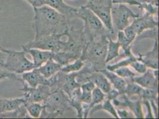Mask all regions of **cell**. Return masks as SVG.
<instances>
[{
  "mask_svg": "<svg viewBox=\"0 0 159 119\" xmlns=\"http://www.w3.org/2000/svg\"><path fill=\"white\" fill-rule=\"evenodd\" d=\"M100 110H103L104 111H106L107 112H109L115 118L119 119V117L116 112V109L115 107V106L113 105L111 101L109 99H105L101 104L93 107L89 112V115H92L94 112Z\"/></svg>",
  "mask_w": 159,
  "mask_h": 119,
  "instance_id": "23",
  "label": "cell"
},
{
  "mask_svg": "<svg viewBox=\"0 0 159 119\" xmlns=\"http://www.w3.org/2000/svg\"><path fill=\"white\" fill-rule=\"evenodd\" d=\"M108 36H100L98 40L95 41L94 40L87 42L83 46L80 57L84 63H87V67L84 69L87 73L100 71L106 67Z\"/></svg>",
  "mask_w": 159,
  "mask_h": 119,
  "instance_id": "2",
  "label": "cell"
},
{
  "mask_svg": "<svg viewBox=\"0 0 159 119\" xmlns=\"http://www.w3.org/2000/svg\"><path fill=\"white\" fill-rule=\"evenodd\" d=\"M33 8L41 7L45 5V0H25Z\"/></svg>",
  "mask_w": 159,
  "mask_h": 119,
  "instance_id": "41",
  "label": "cell"
},
{
  "mask_svg": "<svg viewBox=\"0 0 159 119\" xmlns=\"http://www.w3.org/2000/svg\"><path fill=\"white\" fill-rule=\"evenodd\" d=\"M21 82H24L28 86L32 88H35L39 85L50 86L49 79L45 78L36 68L22 73L21 74Z\"/></svg>",
  "mask_w": 159,
  "mask_h": 119,
  "instance_id": "13",
  "label": "cell"
},
{
  "mask_svg": "<svg viewBox=\"0 0 159 119\" xmlns=\"http://www.w3.org/2000/svg\"><path fill=\"white\" fill-rule=\"evenodd\" d=\"M23 88L20 91L23 93V97L26 101L37 102L43 104L52 92L51 87L45 85H39L35 88L30 87L22 82Z\"/></svg>",
  "mask_w": 159,
  "mask_h": 119,
  "instance_id": "9",
  "label": "cell"
},
{
  "mask_svg": "<svg viewBox=\"0 0 159 119\" xmlns=\"http://www.w3.org/2000/svg\"><path fill=\"white\" fill-rule=\"evenodd\" d=\"M76 17L83 20L84 23V32L88 36L89 41L94 40L98 36H110L107 33H111L99 18L89 8L84 6L78 8Z\"/></svg>",
  "mask_w": 159,
  "mask_h": 119,
  "instance_id": "5",
  "label": "cell"
},
{
  "mask_svg": "<svg viewBox=\"0 0 159 119\" xmlns=\"http://www.w3.org/2000/svg\"><path fill=\"white\" fill-rule=\"evenodd\" d=\"M89 74V76L84 78V79L92 82L95 86L99 88L105 93L106 94L112 89V85L109 80L99 71L93 72Z\"/></svg>",
  "mask_w": 159,
  "mask_h": 119,
  "instance_id": "17",
  "label": "cell"
},
{
  "mask_svg": "<svg viewBox=\"0 0 159 119\" xmlns=\"http://www.w3.org/2000/svg\"><path fill=\"white\" fill-rule=\"evenodd\" d=\"M120 95V93L118 90L114 89H111L108 93L106 94V99H109L112 101L113 99L117 98L119 95Z\"/></svg>",
  "mask_w": 159,
  "mask_h": 119,
  "instance_id": "40",
  "label": "cell"
},
{
  "mask_svg": "<svg viewBox=\"0 0 159 119\" xmlns=\"http://www.w3.org/2000/svg\"><path fill=\"white\" fill-rule=\"evenodd\" d=\"M23 104L25 106L27 112L31 118H40L41 113L43 109V106L42 104L37 102H30L25 101Z\"/></svg>",
  "mask_w": 159,
  "mask_h": 119,
  "instance_id": "28",
  "label": "cell"
},
{
  "mask_svg": "<svg viewBox=\"0 0 159 119\" xmlns=\"http://www.w3.org/2000/svg\"><path fill=\"white\" fill-rule=\"evenodd\" d=\"M125 80L126 81V85L122 93L125 94L128 97H131L134 95H138L139 97L143 88L130 79Z\"/></svg>",
  "mask_w": 159,
  "mask_h": 119,
  "instance_id": "31",
  "label": "cell"
},
{
  "mask_svg": "<svg viewBox=\"0 0 159 119\" xmlns=\"http://www.w3.org/2000/svg\"><path fill=\"white\" fill-rule=\"evenodd\" d=\"M106 98V93H103L99 88L95 86L92 93V99L89 104H83V118L86 119L89 115L91 108L96 105L101 104Z\"/></svg>",
  "mask_w": 159,
  "mask_h": 119,
  "instance_id": "18",
  "label": "cell"
},
{
  "mask_svg": "<svg viewBox=\"0 0 159 119\" xmlns=\"http://www.w3.org/2000/svg\"><path fill=\"white\" fill-rule=\"evenodd\" d=\"M6 79L21 82V77H19L18 74L11 73L0 67V82Z\"/></svg>",
  "mask_w": 159,
  "mask_h": 119,
  "instance_id": "36",
  "label": "cell"
},
{
  "mask_svg": "<svg viewBox=\"0 0 159 119\" xmlns=\"http://www.w3.org/2000/svg\"><path fill=\"white\" fill-rule=\"evenodd\" d=\"M116 112H117L119 118H120V119L132 118L129 112L125 109H122V110L116 109Z\"/></svg>",
  "mask_w": 159,
  "mask_h": 119,
  "instance_id": "42",
  "label": "cell"
},
{
  "mask_svg": "<svg viewBox=\"0 0 159 119\" xmlns=\"http://www.w3.org/2000/svg\"><path fill=\"white\" fill-rule=\"evenodd\" d=\"M159 89L152 88H143L139 98L141 99L154 100L157 102L158 101Z\"/></svg>",
  "mask_w": 159,
  "mask_h": 119,
  "instance_id": "33",
  "label": "cell"
},
{
  "mask_svg": "<svg viewBox=\"0 0 159 119\" xmlns=\"http://www.w3.org/2000/svg\"><path fill=\"white\" fill-rule=\"evenodd\" d=\"M126 57L125 59L122 60L121 61H120L115 64L107 65L105 68L108 70L113 72V70H116V69L120 67L129 66L130 64L133 62L136 61V60H138V57H135L133 54H131V55H129L128 57Z\"/></svg>",
  "mask_w": 159,
  "mask_h": 119,
  "instance_id": "32",
  "label": "cell"
},
{
  "mask_svg": "<svg viewBox=\"0 0 159 119\" xmlns=\"http://www.w3.org/2000/svg\"><path fill=\"white\" fill-rule=\"evenodd\" d=\"M108 44L106 52V63H107L119 56L120 45L118 41H114L111 36L107 37Z\"/></svg>",
  "mask_w": 159,
  "mask_h": 119,
  "instance_id": "24",
  "label": "cell"
},
{
  "mask_svg": "<svg viewBox=\"0 0 159 119\" xmlns=\"http://www.w3.org/2000/svg\"><path fill=\"white\" fill-rule=\"evenodd\" d=\"M45 5L52 8L67 18L76 17L78 8L68 5L64 0H45Z\"/></svg>",
  "mask_w": 159,
  "mask_h": 119,
  "instance_id": "14",
  "label": "cell"
},
{
  "mask_svg": "<svg viewBox=\"0 0 159 119\" xmlns=\"http://www.w3.org/2000/svg\"><path fill=\"white\" fill-rule=\"evenodd\" d=\"M158 40H155L152 50L146 54H139L138 60L143 63L147 68L159 69Z\"/></svg>",
  "mask_w": 159,
  "mask_h": 119,
  "instance_id": "12",
  "label": "cell"
},
{
  "mask_svg": "<svg viewBox=\"0 0 159 119\" xmlns=\"http://www.w3.org/2000/svg\"><path fill=\"white\" fill-rule=\"evenodd\" d=\"M137 37L138 40L143 38H152L154 40H158V27L147 29Z\"/></svg>",
  "mask_w": 159,
  "mask_h": 119,
  "instance_id": "35",
  "label": "cell"
},
{
  "mask_svg": "<svg viewBox=\"0 0 159 119\" xmlns=\"http://www.w3.org/2000/svg\"><path fill=\"white\" fill-rule=\"evenodd\" d=\"M113 4H128L131 6H137L139 7H141V2L138 0H112Z\"/></svg>",
  "mask_w": 159,
  "mask_h": 119,
  "instance_id": "38",
  "label": "cell"
},
{
  "mask_svg": "<svg viewBox=\"0 0 159 119\" xmlns=\"http://www.w3.org/2000/svg\"><path fill=\"white\" fill-rule=\"evenodd\" d=\"M142 104H143L144 106H146L147 112V115H146V117H144V118H147V119L154 118L153 112H152V108L150 101L147 99H142Z\"/></svg>",
  "mask_w": 159,
  "mask_h": 119,
  "instance_id": "39",
  "label": "cell"
},
{
  "mask_svg": "<svg viewBox=\"0 0 159 119\" xmlns=\"http://www.w3.org/2000/svg\"><path fill=\"white\" fill-rule=\"evenodd\" d=\"M27 54H30L33 59V64L34 68H38L48 60L53 58V52L43 50L38 48H29L22 49Z\"/></svg>",
  "mask_w": 159,
  "mask_h": 119,
  "instance_id": "16",
  "label": "cell"
},
{
  "mask_svg": "<svg viewBox=\"0 0 159 119\" xmlns=\"http://www.w3.org/2000/svg\"><path fill=\"white\" fill-rule=\"evenodd\" d=\"M130 80L143 88H152L159 89V79L155 77L153 70H152L151 69H147L146 72L142 74L141 76L137 77L134 76Z\"/></svg>",
  "mask_w": 159,
  "mask_h": 119,
  "instance_id": "15",
  "label": "cell"
},
{
  "mask_svg": "<svg viewBox=\"0 0 159 119\" xmlns=\"http://www.w3.org/2000/svg\"><path fill=\"white\" fill-rule=\"evenodd\" d=\"M154 16L152 14L145 13L143 16L134 19L132 23L128 27L137 36L147 29L159 26V21L154 19Z\"/></svg>",
  "mask_w": 159,
  "mask_h": 119,
  "instance_id": "11",
  "label": "cell"
},
{
  "mask_svg": "<svg viewBox=\"0 0 159 119\" xmlns=\"http://www.w3.org/2000/svg\"><path fill=\"white\" fill-rule=\"evenodd\" d=\"M33 11L34 40L53 34L63 33L69 29L68 18L47 5L33 8Z\"/></svg>",
  "mask_w": 159,
  "mask_h": 119,
  "instance_id": "1",
  "label": "cell"
},
{
  "mask_svg": "<svg viewBox=\"0 0 159 119\" xmlns=\"http://www.w3.org/2000/svg\"><path fill=\"white\" fill-rule=\"evenodd\" d=\"M61 67L62 66L60 63L51 59L48 60L41 66L36 69L45 78L48 79L60 71Z\"/></svg>",
  "mask_w": 159,
  "mask_h": 119,
  "instance_id": "19",
  "label": "cell"
},
{
  "mask_svg": "<svg viewBox=\"0 0 159 119\" xmlns=\"http://www.w3.org/2000/svg\"><path fill=\"white\" fill-rule=\"evenodd\" d=\"M0 118H31L27 112L26 108L24 104L21 105L19 108L14 110L13 111L4 112L0 114Z\"/></svg>",
  "mask_w": 159,
  "mask_h": 119,
  "instance_id": "27",
  "label": "cell"
},
{
  "mask_svg": "<svg viewBox=\"0 0 159 119\" xmlns=\"http://www.w3.org/2000/svg\"><path fill=\"white\" fill-rule=\"evenodd\" d=\"M112 104L116 107H126L133 112L134 117L137 119H143L144 116L142 108V99L139 98L137 101H131L129 97L124 93H122L116 99H113Z\"/></svg>",
  "mask_w": 159,
  "mask_h": 119,
  "instance_id": "10",
  "label": "cell"
},
{
  "mask_svg": "<svg viewBox=\"0 0 159 119\" xmlns=\"http://www.w3.org/2000/svg\"><path fill=\"white\" fill-rule=\"evenodd\" d=\"M112 0H91L84 6L89 8L102 21L106 29L113 33L115 31L113 27L111 18V8L112 7Z\"/></svg>",
  "mask_w": 159,
  "mask_h": 119,
  "instance_id": "7",
  "label": "cell"
},
{
  "mask_svg": "<svg viewBox=\"0 0 159 119\" xmlns=\"http://www.w3.org/2000/svg\"><path fill=\"white\" fill-rule=\"evenodd\" d=\"M113 72L125 80L131 79L136 75L128 66L120 67Z\"/></svg>",
  "mask_w": 159,
  "mask_h": 119,
  "instance_id": "34",
  "label": "cell"
},
{
  "mask_svg": "<svg viewBox=\"0 0 159 119\" xmlns=\"http://www.w3.org/2000/svg\"><path fill=\"white\" fill-rule=\"evenodd\" d=\"M141 4V9L145 10L147 13L150 14L152 15L158 14V8H159V0H138Z\"/></svg>",
  "mask_w": 159,
  "mask_h": 119,
  "instance_id": "29",
  "label": "cell"
},
{
  "mask_svg": "<svg viewBox=\"0 0 159 119\" xmlns=\"http://www.w3.org/2000/svg\"><path fill=\"white\" fill-rule=\"evenodd\" d=\"M69 29L61 33H56L51 35L43 36L38 40H34L25 45H22V49L38 48L43 50H48L53 53L61 51H74L80 53L81 50L77 46V43L73 38L70 32L68 34L67 40H63L62 38L66 35Z\"/></svg>",
  "mask_w": 159,
  "mask_h": 119,
  "instance_id": "3",
  "label": "cell"
},
{
  "mask_svg": "<svg viewBox=\"0 0 159 119\" xmlns=\"http://www.w3.org/2000/svg\"><path fill=\"white\" fill-rule=\"evenodd\" d=\"M25 102V99L22 97L21 98H15L10 99L0 98V114L4 112L13 111L19 108Z\"/></svg>",
  "mask_w": 159,
  "mask_h": 119,
  "instance_id": "21",
  "label": "cell"
},
{
  "mask_svg": "<svg viewBox=\"0 0 159 119\" xmlns=\"http://www.w3.org/2000/svg\"><path fill=\"white\" fill-rule=\"evenodd\" d=\"M139 14L135 13L126 4H117L112 5L111 8V18L114 31H123L128 26L129 20L139 17Z\"/></svg>",
  "mask_w": 159,
  "mask_h": 119,
  "instance_id": "8",
  "label": "cell"
},
{
  "mask_svg": "<svg viewBox=\"0 0 159 119\" xmlns=\"http://www.w3.org/2000/svg\"><path fill=\"white\" fill-rule=\"evenodd\" d=\"M89 1H91V0H89Z\"/></svg>",
  "mask_w": 159,
  "mask_h": 119,
  "instance_id": "45",
  "label": "cell"
},
{
  "mask_svg": "<svg viewBox=\"0 0 159 119\" xmlns=\"http://www.w3.org/2000/svg\"><path fill=\"white\" fill-rule=\"evenodd\" d=\"M42 105L43 109L40 118L57 117L71 107L69 97L62 89L52 91Z\"/></svg>",
  "mask_w": 159,
  "mask_h": 119,
  "instance_id": "4",
  "label": "cell"
},
{
  "mask_svg": "<svg viewBox=\"0 0 159 119\" xmlns=\"http://www.w3.org/2000/svg\"><path fill=\"white\" fill-rule=\"evenodd\" d=\"M7 53L6 58L2 68L16 74H21L34 69L33 62L27 58V53L22 50L16 51L4 48Z\"/></svg>",
  "mask_w": 159,
  "mask_h": 119,
  "instance_id": "6",
  "label": "cell"
},
{
  "mask_svg": "<svg viewBox=\"0 0 159 119\" xmlns=\"http://www.w3.org/2000/svg\"><path fill=\"white\" fill-rule=\"evenodd\" d=\"M7 53L4 50V48L0 46V67H2L4 63L5 60L6 58Z\"/></svg>",
  "mask_w": 159,
  "mask_h": 119,
  "instance_id": "43",
  "label": "cell"
},
{
  "mask_svg": "<svg viewBox=\"0 0 159 119\" xmlns=\"http://www.w3.org/2000/svg\"><path fill=\"white\" fill-rule=\"evenodd\" d=\"M129 66L131 67L134 69L135 71H136L137 73L139 74H143L145 73L147 70V67L146 65L143 63L139 61V60H136L133 62Z\"/></svg>",
  "mask_w": 159,
  "mask_h": 119,
  "instance_id": "37",
  "label": "cell"
},
{
  "mask_svg": "<svg viewBox=\"0 0 159 119\" xmlns=\"http://www.w3.org/2000/svg\"><path fill=\"white\" fill-rule=\"evenodd\" d=\"M99 72L106 76L114 88L119 91L121 94L126 85L125 79L120 77L113 72L108 70L106 68L100 70Z\"/></svg>",
  "mask_w": 159,
  "mask_h": 119,
  "instance_id": "20",
  "label": "cell"
},
{
  "mask_svg": "<svg viewBox=\"0 0 159 119\" xmlns=\"http://www.w3.org/2000/svg\"><path fill=\"white\" fill-rule=\"evenodd\" d=\"M85 66L84 61L80 57L75 60V61L72 63H68L65 66L61 67L60 71L65 73H74L78 72Z\"/></svg>",
  "mask_w": 159,
  "mask_h": 119,
  "instance_id": "30",
  "label": "cell"
},
{
  "mask_svg": "<svg viewBox=\"0 0 159 119\" xmlns=\"http://www.w3.org/2000/svg\"><path fill=\"white\" fill-rule=\"evenodd\" d=\"M95 85L92 82L87 81V82L80 85V98L83 104H89L92 99V93Z\"/></svg>",
  "mask_w": 159,
  "mask_h": 119,
  "instance_id": "25",
  "label": "cell"
},
{
  "mask_svg": "<svg viewBox=\"0 0 159 119\" xmlns=\"http://www.w3.org/2000/svg\"><path fill=\"white\" fill-rule=\"evenodd\" d=\"M80 93L81 89L80 87L75 89L71 96L70 97V105L71 107L74 108L77 112V117L83 118V104L81 98H80Z\"/></svg>",
  "mask_w": 159,
  "mask_h": 119,
  "instance_id": "22",
  "label": "cell"
},
{
  "mask_svg": "<svg viewBox=\"0 0 159 119\" xmlns=\"http://www.w3.org/2000/svg\"><path fill=\"white\" fill-rule=\"evenodd\" d=\"M1 10H2V7H0V12H1Z\"/></svg>",
  "mask_w": 159,
  "mask_h": 119,
  "instance_id": "44",
  "label": "cell"
},
{
  "mask_svg": "<svg viewBox=\"0 0 159 119\" xmlns=\"http://www.w3.org/2000/svg\"><path fill=\"white\" fill-rule=\"evenodd\" d=\"M117 41L120 45V47H121L124 50V53L122 54L124 56L128 57L133 54L131 50V45L133 42L126 37L123 31H118Z\"/></svg>",
  "mask_w": 159,
  "mask_h": 119,
  "instance_id": "26",
  "label": "cell"
}]
</instances>
